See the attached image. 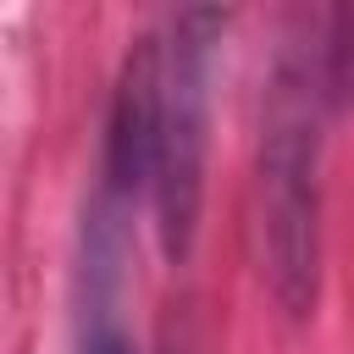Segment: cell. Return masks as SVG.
<instances>
[{"label":"cell","instance_id":"7a4b0ae2","mask_svg":"<svg viewBox=\"0 0 354 354\" xmlns=\"http://www.w3.org/2000/svg\"><path fill=\"white\" fill-rule=\"evenodd\" d=\"M227 17L210 6L177 11L160 39V111H155V221L171 266L188 260L205 205V149H210V83H216V39Z\"/></svg>","mask_w":354,"mask_h":354},{"label":"cell","instance_id":"277c9868","mask_svg":"<svg viewBox=\"0 0 354 354\" xmlns=\"http://www.w3.org/2000/svg\"><path fill=\"white\" fill-rule=\"evenodd\" d=\"M326 94L354 100V11L332 17V44H326Z\"/></svg>","mask_w":354,"mask_h":354},{"label":"cell","instance_id":"6da1fadb","mask_svg":"<svg viewBox=\"0 0 354 354\" xmlns=\"http://www.w3.org/2000/svg\"><path fill=\"white\" fill-rule=\"evenodd\" d=\"M260 238L277 304L310 315L321 282V88L293 50L277 61L260 116Z\"/></svg>","mask_w":354,"mask_h":354},{"label":"cell","instance_id":"3957f363","mask_svg":"<svg viewBox=\"0 0 354 354\" xmlns=\"http://www.w3.org/2000/svg\"><path fill=\"white\" fill-rule=\"evenodd\" d=\"M155 111H160V39L144 33L122 66L116 105H111V177L144 183L155 166Z\"/></svg>","mask_w":354,"mask_h":354}]
</instances>
